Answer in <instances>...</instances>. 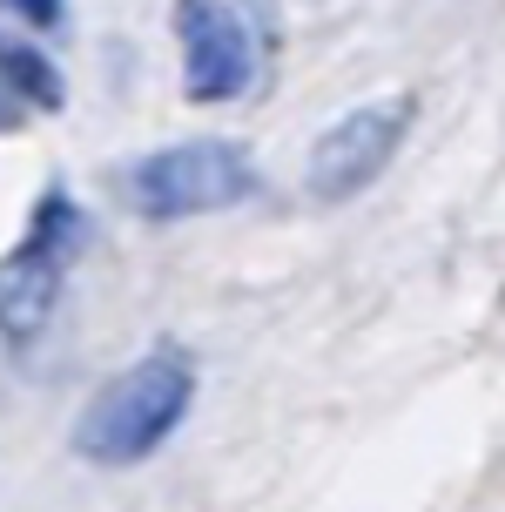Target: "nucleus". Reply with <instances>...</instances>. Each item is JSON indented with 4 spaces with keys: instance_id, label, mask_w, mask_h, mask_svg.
<instances>
[{
    "instance_id": "nucleus-1",
    "label": "nucleus",
    "mask_w": 505,
    "mask_h": 512,
    "mask_svg": "<svg viewBox=\"0 0 505 512\" xmlns=\"http://www.w3.org/2000/svg\"><path fill=\"white\" fill-rule=\"evenodd\" d=\"M189 405H196V358L182 344H155L128 371L95 384V398L81 405L68 445H75V459L101 465V472H122V465L155 459L182 432Z\"/></svg>"
},
{
    "instance_id": "nucleus-2",
    "label": "nucleus",
    "mask_w": 505,
    "mask_h": 512,
    "mask_svg": "<svg viewBox=\"0 0 505 512\" xmlns=\"http://www.w3.org/2000/svg\"><path fill=\"white\" fill-rule=\"evenodd\" d=\"M263 189L250 149H236L223 135H196V142H169V149L128 162L122 176V203L142 223H196L216 209H236Z\"/></svg>"
},
{
    "instance_id": "nucleus-3",
    "label": "nucleus",
    "mask_w": 505,
    "mask_h": 512,
    "mask_svg": "<svg viewBox=\"0 0 505 512\" xmlns=\"http://www.w3.org/2000/svg\"><path fill=\"white\" fill-rule=\"evenodd\" d=\"M81 243H88V216L75 209L68 189H48L34 216H27L21 243L0 256V337L27 351L34 337L48 331L54 304H61V283L75 270Z\"/></svg>"
},
{
    "instance_id": "nucleus-4",
    "label": "nucleus",
    "mask_w": 505,
    "mask_h": 512,
    "mask_svg": "<svg viewBox=\"0 0 505 512\" xmlns=\"http://www.w3.org/2000/svg\"><path fill=\"white\" fill-rule=\"evenodd\" d=\"M411 115H418L411 95H398V102H364V108H351V115H337V122L310 142L303 189H310L317 203H351V196H364V189L398 162L404 135H411Z\"/></svg>"
},
{
    "instance_id": "nucleus-5",
    "label": "nucleus",
    "mask_w": 505,
    "mask_h": 512,
    "mask_svg": "<svg viewBox=\"0 0 505 512\" xmlns=\"http://www.w3.org/2000/svg\"><path fill=\"white\" fill-rule=\"evenodd\" d=\"M176 48H182V95L196 108H223L250 95L256 48L250 21L229 0H176Z\"/></svg>"
},
{
    "instance_id": "nucleus-6",
    "label": "nucleus",
    "mask_w": 505,
    "mask_h": 512,
    "mask_svg": "<svg viewBox=\"0 0 505 512\" xmlns=\"http://www.w3.org/2000/svg\"><path fill=\"white\" fill-rule=\"evenodd\" d=\"M0 81H7L27 108H61V102H68L61 68H54L48 54H34L27 41H7V34H0Z\"/></svg>"
},
{
    "instance_id": "nucleus-7",
    "label": "nucleus",
    "mask_w": 505,
    "mask_h": 512,
    "mask_svg": "<svg viewBox=\"0 0 505 512\" xmlns=\"http://www.w3.org/2000/svg\"><path fill=\"white\" fill-rule=\"evenodd\" d=\"M0 7L21 27H34V34H54V27L68 21V0H0Z\"/></svg>"
},
{
    "instance_id": "nucleus-8",
    "label": "nucleus",
    "mask_w": 505,
    "mask_h": 512,
    "mask_svg": "<svg viewBox=\"0 0 505 512\" xmlns=\"http://www.w3.org/2000/svg\"><path fill=\"white\" fill-rule=\"evenodd\" d=\"M21 95H14V88H7V81H0V128H14V122H21Z\"/></svg>"
}]
</instances>
